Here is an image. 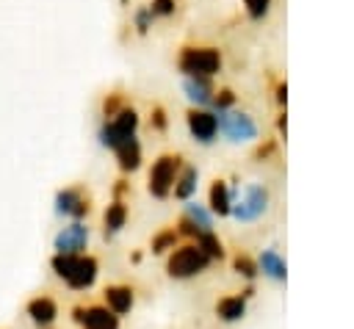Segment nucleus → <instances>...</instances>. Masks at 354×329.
<instances>
[{
	"label": "nucleus",
	"instance_id": "obj_1",
	"mask_svg": "<svg viewBox=\"0 0 354 329\" xmlns=\"http://www.w3.org/2000/svg\"><path fill=\"white\" fill-rule=\"evenodd\" d=\"M177 66L185 77H210L221 69V53L216 47H183Z\"/></svg>",
	"mask_w": 354,
	"mask_h": 329
},
{
	"label": "nucleus",
	"instance_id": "obj_2",
	"mask_svg": "<svg viewBox=\"0 0 354 329\" xmlns=\"http://www.w3.org/2000/svg\"><path fill=\"white\" fill-rule=\"evenodd\" d=\"M210 263H213V260H210L196 243H183V246H177V249L169 254L166 271H169L171 279H191V276L202 274Z\"/></svg>",
	"mask_w": 354,
	"mask_h": 329
},
{
	"label": "nucleus",
	"instance_id": "obj_3",
	"mask_svg": "<svg viewBox=\"0 0 354 329\" xmlns=\"http://www.w3.org/2000/svg\"><path fill=\"white\" fill-rule=\"evenodd\" d=\"M183 169V155L180 152H163L158 155V160H152V169H149V194L155 199H166L171 191H174V180Z\"/></svg>",
	"mask_w": 354,
	"mask_h": 329
},
{
	"label": "nucleus",
	"instance_id": "obj_4",
	"mask_svg": "<svg viewBox=\"0 0 354 329\" xmlns=\"http://www.w3.org/2000/svg\"><path fill=\"white\" fill-rule=\"evenodd\" d=\"M216 127H218V133H224V138H230V141H252V138L257 135L254 119H252L249 113L232 111V108L216 111Z\"/></svg>",
	"mask_w": 354,
	"mask_h": 329
},
{
	"label": "nucleus",
	"instance_id": "obj_5",
	"mask_svg": "<svg viewBox=\"0 0 354 329\" xmlns=\"http://www.w3.org/2000/svg\"><path fill=\"white\" fill-rule=\"evenodd\" d=\"M55 213L72 221H83L91 213V196L83 185H66L55 194Z\"/></svg>",
	"mask_w": 354,
	"mask_h": 329
},
{
	"label": "nucleus",
	"instance_id": "obj_6",
	"mask_svg": "<svg viewBox=\"0 0 354 329\" xmlns=\"http://www.w3.org/2000/svg\"><path fill=\"white\" fill-rule=\"evenodd\" d=\"M53 249L55 254H86L88 249V227L83 221H69L66 227H61L53 238Z\"/></svg>",
	"mask_w": 354,
	"mask_h": 329
},
{
	"label": "nucleus",
	"instance_id": "obj_7",
	"mask_svg": "<svg viewBox=\"0 0 354 329\" xmlns=\"http://www.w3.org/2000/svg\"><path fill=\"white\" fill-rule=\"evenodd\" d=\"M268 210V194L263 185H249L238 202H232V216L238 221H254Z\"/></svg>",
	"mask_w": 354,
	"mask_h": 329
},
{
	"label": "nucleus",
	"instance_id": "obj_8",
	"mask_svg": "<svg viewBox=\"0 0 354 329\" xmlns=\"http://www.w3.org/2000/svg\"><path fill=\"white\" fill-rule=\"evenodd\" d=\"M97 274H100V263L94 254H77L64 276L66 288L72 290H88L94 282H97Z\"/></svg>",
	"mask_w": 354,
	"mask_h": 329
},
{
	"label": "nucleus",
	"instance_id": "obj_9",
	"mask_svg": "<svg viewBox=\"0 0 354 329\" xmlns=\"http://www.w3.org/2000/svg\"><path fill=\"white\" fill-rule=\"evenodd\" d=\"M72 321L83 329H119V315H113L105 304L72 307Z\"/></svg>",
	"mask_w": 354,
	"mask_h": 329
},
{
	"label": "nucleus",
	"instance_id": "obj_10",
	"mask_svg": "<svg viewBox=\"0 0 354 329\" xmlns=\"http://www.w3.org/2000/svg\"><path fill=\"white\" fill-rule=\"evenodd\" d=\"M177 232L191 235V238H199L205 232H213V216H210V210H205V205H199V202H188L185 205V213L177 221Z\"/></svg>",
	"mask_w": 354,
	"mask_h": 329
},
{
	"label": "nucleus",
	"instance_id": "obj_11",
	"mask_svg": "<svg viewBox=\"0 0 354 329\" xmlns=\"http://www.w3.org/2000/svg\"><path fill=\"white\" fill-rule=\"evenodd\" d=\"M25 315L39 326V329H50L55 321H58V301L47 293H39L33 296L28 304H25Z\"/></svg>",
	"mask_w": 354,
	"mask_h": 329
},
{
	"label": "nucleus",
	"instance_id": "obj_12",
	"mask_svg": "<svg viewBox=\"0 0 354 329\" xmlns=\"http://www.w3.org/2000/svg\"><path fill=\"white\" fill-rule=\"evenodd\" d=\"M185 122H188V130H191L194 141H199V144H210V141L216 138V133H218V127H216V113H210V111L191 108V111L185 113Z\"/></svg>",
	"mask_w": 354,
	"mask_h": 329
},
{
	"label": "nucleus",
	"instance_id": "obj_13",
	"mask_svg": "<svg viewBox=\"0 0 354 329\" xmlns=\"http://www.w3.org/2000/svg\"><path fill=\"white\" fill-rule=\"evenodd\" d=\"M102 299H105V307L113 312V315H127L133 310V301H136V293L130 285H108L102 290Z\"/></svg>",
	"mask_w": 354,
	"mask_h": 329
},
{
	"label": "nucleus",
	"instance_id": "obj_14",
	"mask_svg": "<svg viewBox=\"0 0 354 329\" xmlns=\"http://www.w3.org/2000/svg\"><path fill=\"white\" fill-rule=\"evenodd\" d=\"M113 152H116V160H119V169H122V171H136V169L141 166V141H138L136 135L122 138V141L113 147Z\"/></svg>",
	"mask_w": 354,
	"mask_h": 329
},
{
	"label": "nucleus",
	"instance_id": "obj_15",
	"mask_svg": "<svg viewBox=\"0 0 354 329\" xmlns=\"http://www.w3.org/2000/svg\"><path fill=\"white\" fill-rule=\"evenodd\" d=\"M235 196H238V191H235V188L230 191L224 180H213V185H210V210H213V213H218V216H227V213L232 210Z\"/></svg>",
	"mask_w": 354,
	"mask_h": 329
},
{
	"label": "nucleus",
	"instance_id": "obj_16",
	"mask_svg": "<svg viewBox=\"0 0 354 329\" xmlns=\"http://www.w3.org/2000/svg\"><path fill=\"white\" fill-rule=\"evenodd\" d=\"M127 224V205L122 199H113L105 213H102V229H105V238H113L122 227Z\"/></svg>",
	"mask_w": 354,
	"mask_h": 329
},
{
	"label": "nucleus",
	"instance_id": "obj_17",
	"mask_svg": "<svg viewBox=\"0 0 354 329\" xmlns=\"http://www.w3.org/2000/svg\"><path fill=\"white\" fill-rule=\"evenodd\" d=\"M183 88H185V94H188L196 105H213L216 88H213L210 77H185Z\"/></svg>",
	"mask_w": 354,
	"mask_h": 329
},
{
	"label": "nucleus",
	"instance_id": "obj_18",
	"mask_svg": "<svg viewBox=\"0 0 354 329\" xmlns=\"http://www.w3.org/2000/svg\"><path fill=\"white\" fill-rule=\"evenodd\" d=\"M196 180H199V171H196L191 163H183L177 180H174V191H171V194H174L177 199H188V196L196 191Z\"/></svg>",
	"mask_w": 354,
	"mask_h": 329
},
{
	"label": "nucleus",
	"instance_id": "obj_19",
	"mask_svg": "<svg viewBox=\"0 0 354 329\" xmlns=\"http://www.w3.org/2000/svg\"><path fill=\"white\" fill-rule=\"evenodd\" d=\"M243 312H246V301L241 296H224L216 301V315L221 321H238L243 318Z\"/></svg>",
	"mask_w": 354,
	"mask_h": 329
},
{
	"label": "nucleus",
	"instance_id": "obj_20",
	"mask_svg": "<svg viewBox=\"0 0 354 329\" xmlns=\"http://www.w3.org/2000/svg\"><path fill=\"white\" fill-rule=\"evenodd\" d=\"M260 271L266 276H271V279H285V263L274 249H266L260 254Z\"/></svg>",
	"mask_w": 354,
	"mask_h": 329
},
{
	"label": "nucleus",
	"instance_id": "obj_21",
	"mask_svg": "<svg viewBox=\"0 0 354 329\" xmlns=\"http://www.w3.org/2000/svg\"><path fill=\"white\" fill-rule=\"evenodd\" d=\"M196 246L210 257V260H221L224 257V243L213 235V232H205V235H199L196 238Z\"/></svg>",
	"mask_w": 354,
	"mask_h": 329
},
{
	"label": "nucleus",
	"instance_id": "obj_22",
	"mask_svg": "<svg viewBox=\"0 0 354 329\" xmlns=\"http://www.w3.org/2000/svg\"><path fill=\"white\" fill-rule=\"evenodd\" d=\"M177 229L174 227H166V229H160L155 238H152V252L155 254H160V252H166V249H174V243H177Z\"/></svg>",
	"mask_w": 354,
	"mask_h": 329
},
{
	"label": "nucleus",
	"instance_id": "obj_23",
	"mask_svg": "<svg viewBox=\"0 0 354 329\" xmlns=\"http://www.w3.org/2000/svg\"><path fill=\"white\" fill-rule=\"evenodd\" d=\"M243 6H246V14L252 19H263L271 8V0H243Z\"/></svg>",
	"mask_w": 354,
	"mask_h": 329
},
{
	"label": "nucleus",
	"instance_id": "obj_24",
	"mask_svg": "<svg viewBox=\"0 0 354 329\" xmlns=\"http://www.w3.org/2000/svg\"><path fill=\"white\" fill-rule=\"evenodd\" d=\"M235 271H238V274H243L246 279H252V276L257 274V265H254L246 254H241V252H238V254H235Z\"/></svg>",
	"mask_w": 354,
	"mask_h": 329
},
{
	"label": "nucleus",
	"instance_id": "obj_25",
	"mask_svg": "<svg viewBox=\"0 0 354 329\" xmlns=\"http://www.w3.org/2000/svg\"><path fill=\"white\" fill-rule=\"evenodd\" d=\"M149 11L160 14V17H169V14H174V0H152Z\"/></svg>",
	"mask_w": 354,
	"mask_h": 329
},
{
	"label": "nucleus",
	"instance_id": "obj_26",
	"mask_svg": "<svg viewBox=\"0 0 354 329\" xmlns=\"http://www.w3.org/2000/svg\"><path fill=\"white\" fill-rule=\"evenodd\" d=\"M149 124H152L155 130H166V111H163L160 105L152 108V113H149Z\"/></svg>",
	"mask_w": 354,
	"mask_h": 329
},
{
	"label": "nucleus",
	"instance_id": "obj_27",
	"mask_svg": "<svg viewBox=\"0 0 354 329\" xmlns=\"http://www.w3.org/2000/svg\"><path fill=\"white\" fill-rule=\"evenodd\" d=\"M152 19H155V14H152L149 8H138V14H136V28L144 33V30L149 28V22H152Z\"/></svg>",
	"mask_w": 354,
	"mask_h": 329
}]
</instances>
